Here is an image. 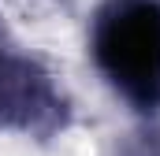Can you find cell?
<instances>
[{
    "label": "cell",
    "mask_w": 160,
    "mask_h": 156,
    "mask_svg": "<svg viewBox=\"0 0 160 156\" xmlns=\"http://www.w3.org/2000/svg\"><path fill=\"white\" fill-rule=\"evenodd\" d=\"M160 63V34L149 15H138V22L123 19L116 30V67L127 75H153Z\"/></svg>",
    "instance_id": "obj_1"
}]
</instances>
